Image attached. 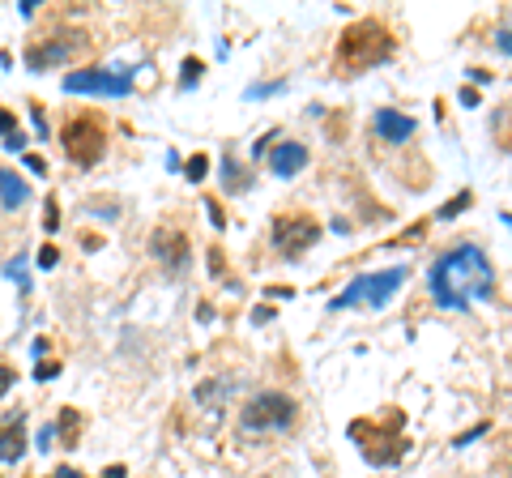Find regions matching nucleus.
Here are the masks:
<instances>
[{"instance_id":"f257e3e1","label":"nucleus","mask_w":512,"mask_h":478,"mask_svg":"<svg viewBox=\"0 0 512 478\" xmlns=\"http://www.w3.org/2000/svg\"><path fill=\"white\" fill-rule=\"evenodd\" d=\"M427 291L444 312H470L474 304L495 299V261L478 244L448 248L427 269Z\"/></svg>"},{"instance_id":"f03ea898","label":"nucleus","mask_w":512,"mask_h":478,"mask_svg":"<svg viewBox=\"0 0 512 478\" xmlns=\"http://www.w3.org/2000/svg\"><path fill=\"white\" fill-rule=\"evenodd\" d=\"M393 52H397V39L376 18H363V22H355L342 35V43H338V65L342 69H372V65L393 60Z\"/></svg>"},{"instance_id":"7ed1b4c3","label":"nucleus","mask_w":512,"mask_h":478,"mask_svg":"<svg viewBox=\"0 0 512 478\" xmlns=\"http://www.w3.org/2000/svg\"><path fill=\"white\" fill-rule=\"evenodd\" d=\"M299 419V406H295V397H286V393H274V389H265V393H256L244 402V410H239V427L252 436H265V432H291Z\"/></svg>"},{"instance_id":"20e7f679","label":"nucleus","mask_w":512,"mask_h":478,"mask_svg":"<svg viewBox=\"0 0 512 478\" xmlns=\"http://www.w3.org/2000/svg\"><path fill=\"white\" fill-rule=\"evenodd\" d=\"M410 278L406 265H393V269H380V274H363L346 286L338 299H329V312H342V308H355V304H367V308H384L389 299L402 291V282Z\"/></svg>"},{"instance_id":"39448f33","label":"nucleus","mask_w":512,"mask_h":478,"mask_svg":"<svg viewBox=\"0 0 512 478\" xmlns=\"http://www.w3.org/2000/svg\"><path fill=\"white\" fill-rule=\"evenodd\" d=\"M60 146H64V154H69L73 167H94L107 154V133L94 116H77L60 129Z\"/></svg>"},{"instance_id":"423d86ee","label":"nucleus","mask_w":512,"mask_h":478,"mask_svg":"<svg viewBox=\"0 0 512 478\" xmlns=\"http://www.w3.org/2000/svg\"><path fill=\"white\" fill-rule=\"evenodd\" d=\"M64 94H94V99H128L133 94V77L107 73V69H77L64 77Z\"/></svg>"},{"instance_id":"0eeeda50","label":"nucleus","mask_w":512,"mask_h":478,"mask_svg":"<svg viewBox=\"0 0 512 478\" xmlns=\"http://www.w3.org/2000/svg\"><path fill=\"white\" fill-rule=\"evenodd\" d=\"M312 244H320V222L316 218H278L274 222V248L282 252V257H303Z\"/></svg>"},{"instance_id":"6e6552de","label":"nucleus","mask_w":512,"mask_h":478,"mask_svg":"<svg viewBox=\"0 0 512 478\" xmlns=\"http://www.w3.org/2000/svg\"><path fill=\"white\" fill-rule=\"evenodd\" d=\"M150 252H154L158 265L171 269V274H180V269L188 265V257H192L188 235H184L180 227H158V231L150 235Z\"/></svg>"},{"instance_id":"1a4fd4ad","label":"nucleus","mask_w":512,"mask_h":478,"mask_svg":"<svg viewBox=\"0 0 512 478\" xmlns=\"http://www.w3.org/2000/svg\"><path fill=\"white\" fill-rule=\"evenodd\" d=\"M86 47V35H60V39H47L39 47H30L26 52V65L30 73H43L47 65H64V60H73L77 52Z\"/></svg>"},{"instance_id":"9d476101","label":"nucleus","mask_w":512,"mask_h":478,"mask_svg":"<svg viewBox=\"0 0 512 478\" xmlns=\"http://www.w3.org/2000/svg\"><path fill=\"white\" fill-rule=\"evenodd\" d=\"M308 146L303 141H278L274 150H269V175H278V180H295V175L308 167Z\"/></svg>"},{"instance_id":"9b49d317","label":"nucleus","mask_w":512,"mask_h":478,"mask_svg":"<svg viewBox=\"0 0 512 478\" xmlns=\"http://www.w3.org/2000/svg\"><path fill=\"white\" fill-rule=\"evenodd\" d=\"M376 133H380L384 141H393V146H402V141H410L414 133H419V120L406 116V111L380 107V111H376Z\"/></svg>"},{"instance_id":"f8f14e48","label":"nucleus","mask_w":512,"mask_h":478,"mask_svg":"<svg viewBox=\"0 0 512 478\" xmlns=\"http://www.w3.org/2000/svg\"><path fill=\"white\" fill-rule=\"evenodd\" d=\"M26 453V414H9L0 419V461H18Z\"/></svg>"},{"instance_id":"ddd939ff","label":"nucleus","mask_w":512,"mask_h":478,"mask_svg":"<svg viewBox=\"0 0 512 478\" xmlns=\"http://www.w3.org/2000/svg\"><path fill=\"white\" fill-rule=\"evenodd\" d=\"M26 201H30V184L22 180L18 171H5V167H0V210H5V214H18Z\"/></svg>"},{"instance_id":"4468645a","label":"nucleus","mask_w":512,"mask_h":478,"mask_svg":"<svg viewBox=\"0 0 512 478\" xmlns=\"http://www.w3.org/2000/svg\"><path fill=\"white\" fill-rule=\"evenodd\" d=\"M248 175H244V167L235 163L231 154H222V188H227V193H248Z\"/></svg>"},{"instance_id":"2eb2a0df","label":"nucleus","mask_w":512,"mask_h":478,"mask_svg":"<svg viewBox=\"0 0 512 478\" xmlns=\"http://www.w3.org/2000/svg\"><path fill=\"white\" fill-rule=\"evenodd\" d=\"M77 423H82V414H77V410H60V427H52L56 436H64V444H69V449L77 444Z\"/></svg>"},{"instance_id":"dca6fc26","label":"nucleus","mask_w":512,"mask_h":478,"mask_svg":"<svg viewBox=\"0 0 512 478\" xmlns=\"http://www.w3.org/2000/svg\"><path fill=\"white\" fill-rule=\"evenodd\" d=\"M205 171H210V154H192V158H188V167H184L188 184H201V180H205Z\"/></svg>"},{"instance_id":"f3484780","label":"nucleus","mask_w":512,"mask_h":478,"mask_svg":"<svg viewBox=\"0 0 512 478\" xmlns=\"http://www.w3.org/2000/svg\"><path fill=\"white\" fill-rule=\"evenodd\" d=\"M201 73H205L201 60H184V69H180V86H184V90H192V86L201 82Z\"/></svg>"},{"instance_id":"a211bd4d","label":"nucleus","mask_w":512,"mask_h":478,"mask_svg":"<svg viewBox=\"0 0 512 478\" xmlns=\"http://www.w3.org/2000/svg\"><path fill=\"white\" fill-rule=\"evenodd\" d=\"M235 385H201L197 389V402H227Z\"/></svg>"},{"instance_id":"6ab92c4d","label":"nucleus","mask_w":512,"mask_h":478,"mask_svg":"<svg viewBox=\"0 0 512 478\" xmlns=\"http://www.w3.org/2000/svg\"><path fill=\"white\" fill-rule=\"evenodd\" d=\"M286 90V82H265V86H248L244 90V99H269V94H278Z\"/></svg>"},{"instance_id":"aec40b11","label":"nucleus","mask_w":512,"mask_h":478,"mask_svg":"<svg viewBox=\"0 0 512 478\" xmlns=\"http://www.w3.org/2000/svg\"><path fill=\"white\" fill-rule=\"evenodd\" d=\"M470 201H474L470 193H461V197H453V201H448V205H444V210H440V218H457V214H461V210H466V205H470Z\"/></svg>"},{"instance_id":"412c9836","label":"nucleus","mask_w":512,"mask_h":478,"mask_svg":"<svg viewBox=\"0 0 512 478\" xmlns=\"http://www.w3.org/2000/svg\"><path fill=\"white\" fill-rule=\"evenodd\" d=\"M43 231H47V235H56V231H60V210H56V201H47V214H43Z\"/></svg>"},{"instance_id":"4be33fe9","label":"nucleus","mask_w":512,"mask_h":478,"mask_svg":"<svg viewBox=\"0 0 512 478\" xmlns=\"http://www.w3.org/2000/svg\"><path fill=\"white\" fill-rule=\"evenodd\" d=\"M478 436H487V423H478V427H470L466 436H457V440H453V449H466V444H474Z\"/></svg>"},{"instance_id":"5701e85b","label":"nucleus","mask_w":512,"mask_h":478,"mask_svg":"<svg viewBox=\"0 0 512 478\" xmlns=\"http://www.w3.org/2000/svg\"><path fill=\"white\" fill-rule=\"evenodd\" d=\"M0 133H5V137L18 133V116H13V111H5V107H0Z\"/></svg>"},{"instance_id":"b1692460","label":"nucleus","mask_w":512,"mask_h":478,"mask_svg":"<svg viewBox=\"0 0 512 478\" xmlns=\"http://www.w3.org/2000/svg\"><path fill=\"white\" fill-rule=\"evenodd\" d=\"M90 214L94 218H120V210L116 205H107V201H90Z\"/></svg>"},{"instance_id":"393cba45","label":"nucleus","mask_w":512,"mask_h":478,"mask_svg":"<svg viewBox=\"0 0 512 478\" xmlns=\"http://www.w3.org/2000/svg\"><path fill=\"white\" fill-rule=\"evenodd\" d=\"M13 380H18V376H13V368H9V363H0V397L13 389Z\"/></svg>"},{"instance_id":"a878e982","label":"nucleus","mask_w":512,"mask_h":478,"mask_svg":"<svg viewBox=\"0 0 512 478\" xmlns=\"http://www.w3.org/2000/svg\"><path fill=\"white\" fill-rule=\"evenodd\" d=\"M56 261H60V252H56V244H47V248L39 252V265H43V269H52Z\"/></svg>"},{"instance_id":"bb28decb","label":"nucleus","mask_w":512,"mask_h":478,"mask_svg":"<svg viewBox=\"0 0 512 478\" xmlns=\"http://www.w3.org/2000/svg\"><path fill=\"white\" fill-rule=\"evenodd\" d=\"M205 210H210V222H214V227H227V214L218 210V201H205Z\"/></svg>"},{"instance_id":"cd10ccee","label":"nucleus","mask_w":512,"mask_h":478,"mask_svg":"<svg viewBox=\"0 0 512 478\" xmlns=\"http://www.w3.org/2000/svg\"><path fill=\"white\" fill-rule=\"evenodd\" d=\"M269 141H274V133H265L261 141H252V158H265V150H269Z\"/></svg>"},{"instance_id":"c85d7f7f","label":"nucleus","mask_w":512,"mask_h":478,"mask_svg":"<svg viewBox=\"0 0 512 478\" xmlns=\"http://www.w3.org/2000/svg\"><path fill=\"white\" fill-rule=\"evenodd\" d=\"M5 146H9L13 154H18V150L26 146V137H22V129H18V133H13V137H5Z\"/></svg>"},{"instance_id":"c756f323","label":"nucleus","mask_w":512,"mask_h":478,"mask_svg":"<svg viewBox=\"0 0 512 478\" xmlns=\"http://www.w3.org/2000/svg\"><path fill=\"white\" fill-rule=\"evenodd\" d=\"M26 167H30V171H35V175H43V171H47V167H43V158H39V154H26Z\"/></svg>"},{"instance_id":"7c9ffc66","label":"nucleus","mask_w":512,"mask_h":478,"mask_svg":"<svg viewBox=\"0 0 512 478\" xmlns=\"http://www.w3.org/2000/svg\"><path fill=\"white\" fill-rule=\"evenodd\" d=\"M269 316H274V308H256V312H252V321H256V325H265Z\"/></svg>"},{"instance_id":"2f4dec72","label":"nucleus","mask_w":512,"mask_h":478,"mask_svg":"<svg viewBox=\"0 0 512 478\" xmlns=\"http://www.w3.org/2000/svg\"><path fill=\"white\" fill-rule=\"evenodd\" d=\"M470 77H474L478 86H487V82H491V73H487V69H470Z\"/></svg>"},{"instance_id":"473e14b6","label":"nucleus","mask_w":512,"mask_h":478,"mask_svg":"<svg viewBox=\"0 0 512 478\" xmlns=\"http://www.w3.org/2000/svg\"><path fill=\"white\" fill-rule=\"evenodd\" d=\"M103 478H128V470H124V466H107Z\"/></svg>"},{"instance_id":"72a5a7b5","label":"nucleus","mask_w":512,"mask_h":478,"mask_svg":"<svg viewBox=\"0 0 512 478\" xmlns=\"http://www.w3.org/2000/svg\"><path fill=\"white\" fill-rule=\"evenodd\" d=\"M56 478H86V474H77V470H69V466H60Z\"/></svg>"}]
</instances>
